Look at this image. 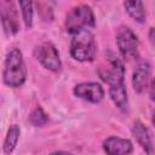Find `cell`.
I'll return each mask as SVG.
<instances>
[{
	"mask_svg": "<svg viewBox=\"0 0 155 155\" xmlns=\"http://www.w3.org/2000/svg\"><path fill=\"white\" fill-rule=\"evenodd\" d=\"M74 94L90 103H99L104 98V90L98 82H81L78 84L74 90Z\"/></svg>",
	"mask_w": 155,
	"mask_h": 155,
	"instance_id": "8",
	"label": "cell"
},
{
	"mask_svg": "<svg viewBox=\"0 0 155 155\" xmlns=\"http://www.w3.org/2000/svg\"><path fill=\"white\" fill-rule=\"evenodd\" d=\"M116 45L125 59H136L139 56V41L130 27H120L116 33Z\"/></svg>",
	"mask_w": 155,
	"mask_h": 155,
	"instance_id": "4",
	"label": "cell"
},
{
	"mask_svg": "<svg viewBox=\"0 0 155 155\" xmlns=\"http://www.w3.org/2000/svg\"><path fill=\"white\" fill-rule=\"evenodd\" d=\"M97 45L91 30H81L73 34L70 41V54L79 62H91L94 59Z\"/></svg>",
	"mask_w": 155,
	"mask_h": 155,
	"instance_id": "2",
	"label": "cell"
},
{
	"mask_svg": "<svg viewBox=\"0 0 155 155\" xmlns=\"http://www.w3.org/2000/svg\"><path fill=\"white\" fill-rule=\"evenodd\" d=\"M4 82L8 87L17 88L21 87L25 82L27 78V68L24 64L23 54L19 48H11L5 58V68H4Z\"/></svg>",
	"mask_w": 155,
	"mask_h": 155,
	"instance_id": "1",
	"label": "cell"
},
{
	"mask_svg": "<svg viewBox=\"0 0 155 155\" xmlns=\"http://www.w3.org/2000/svg\"><path fill=\"white\" fill-rule=\"evenodd\" d=\"M132 133H133V137L136 138L137 143L142 147V149L148 155H153V153H154V145H153L151 134H150L148 127L143 122H140L139 120H137V121H134V124L132 126Z\"/></svg>",
	"mask_w": 155,
	"mask_h": 155,
	"instance_id": "11",
	"label": "cell"
},
{
	"mask_svg": "<svg viewBox=\"0 0 155 155\" xmlns=\"http://www.w3.org/2000/svg\"><path fill=\"white\" fill-rule=\"evenodd\" d=\"M29 121H30V124L33 126L41 127V126H44V125H46L48 122V115L44 111V109L41 107H36L31 111V114L29 116Z\"/></svg>",
	"mask_w": 155,
	"mask_h": 155,
	"instance_id": "16",
	"label": "cell"
},
{
	"mask_svg": "<svg viewBox=\"0 0 155 155\" xmlns=\"http://www.w3.org/2000/svg\"><path fill=\"white\" fill-rule=\"evenodd\" d=\"M96 25L92 8L88 5H78L70 8L65 17V28L73 35L81 30H90Z\"/></svg>",
	"mask_w": 155,
	"mask_h": 155,
	"instance_id": "3",
	"label": "cell"
},
{
	"mask_svg": "<svg viewBox=\"0 0 155 155\" xmlns=\"http://www.w3.org/2000/svg\"><path fill=\"white\" fill-rule=\"evenodd\" d=\"M149 39H150L151 44H154V28H150V31H149Z\"/></svg>",
	"mask_w": 155,
	"mask_h": 155,
	"instance_id": "18",
	"label": "cell"
},
{
	"mask_svg": "<svg viewBox=\"0 0 155 155\" xmlns=\"http://www.w3.org/2000/svg\"><path fill=\"white\" fill-rule=\"evenodd\" d=\"M150 80V64L147 61H140L133 69L132 86L137 93H142L148 87Z\"/></svg>",
	"mask_w": 155,
	"mask_h": 155,
	"instance_id": "10",
	"label": "cell"
},
{
	"mask_svg": "<svg viewBox=\"0 0 155 155\" xmlns=\"http://www.w3.org/2000/svg\"><path fill=\"white\" fill-rule=\"evenodd\" d=\"M19 7H21V12H22V18L24 22V25L29 29L33 25V15H34V10H33V2L31 1H19Z\"/></svg>",
	"mask_w": 155,
	"mask_h": 155,
	"instance_id": "15",
	"label": "cell"
},
{
	"mask_svg": "<svg viewBox=\"0 0 155 155\" xmlns=\"http://www.w3.org/2000/svg\"><path fill=\"white\" fill-rule=\"evenodd\" d=\"M36 59L48 70L58 71L62 67V62L59 58V53L56 46L51 42H44L35 48Z\"/></svg>",
	"mask_w": 155,
	"mask_h": 155,
	"instance_id": "6",
	"label": "cell"
},
{
	"mask_svg": "<svg viewBox=\"0 0 155 155\" xmlns=\"http://www.w3.org/2000/svg\"><path fill=\"white\" fill-rule=\"evenodd\" d=\"M109 96H110L111 101L114 102V104L120 110H122V111L127 110L128 99H127V91H126L125 82H120V84L109 86Z\"/></svg>",
	"mask_w": 155,
	"mask_h": 155,
	"instance_id": "12",
	"label": "cell"
},
{
	"mask_svg": "<svg viewBox=\"0 0 155 155\" xmlns=\"http://www.w3.org/2000/svg\"><path fill=\"white\" fill-rule=\"evenodd\" d=\"M19 134H21V130H19V126L18 125H11L7 130V133H6V137H5V140H4V153L6 155H10L17 143H18V139H19Z\"/></svg>",
	"mask_w": 155,
	"mask_h": 155,
	"instance_id": "14",
	"label": "cell"
},
{
	"mask_svg": "<svg viewBox=\"0 0 155 155\" xmlns=\"http://www.w3.org/2000/svg\"><path fill=\"white\" fill-rule=\"evenodd\" d=\"M124 6L127 11V13L136 21L139 23H144L147 19V13H145V8L142 1L136 0V1H125Z\"/></svg>",
	"mask_w": 155,
	"mask_h": 155,
	"instance_id": "13",
	"label": "cell"
},
{
	"mask_svg": "<svg viewBox=\"0 0 155 155\" xmlns=\"http://www.w3.org/2000/svg\"><path fill=\"white\" fill-rule=\"evenodd\" d=\"M103 149L107 155H128L132 153L133 145L130 139L110 136L104 139Z\"/></svg>",
	"mask_w": 155,
	"mask_h": 155,
	"instance_id": "9",
	"label": "cell"
},
{
	"mask_svg": "<svg viewBox=\"0 0 155 155\" xmlns=\"http://www.w3.org/2000/svg\"><path fill=\"white\" fill-rule=\"evenodd\" d=\"M0 19L6 35H15L19 30V17L13 1H0Z\"/></svg>",
	"mask_w": 155,
	"mask_h": 155,
	"instance_id": "5",
	"label": "cell"
},
{
	"mask_svg": "<svg viewBox=\"0 0 155 155\" xmlns=\"http://www.w3.org/2000/svg\"><path fill=\"white\" fill-rule=\"evenodd\" d=\"M109 64L107 68H99L98 74L103 81H105L109 86L124 82L125 79V67L120 58L111 54L109 58Z\"/></svg>",
	"mask_w": 155,
	"mask_h": 155,
	"instance_id": "7",
	"label": "cell"
},
{
	"mask_svg": "<svg viewBox=\"0 0 155 155\" xmlns=\"http://www.w3.org/2000/svg\"><path fill=\"white\" fill-rule=\"evenodd\" d=\"M50 155H70V154H69V153H67V151L59 150V151H53V153H51Z\"/></svg>",
	"mask_w": 155,
	"mask_h": 155,
	"instance_id": "17",
	"label": "cell"
}]
</instances>
